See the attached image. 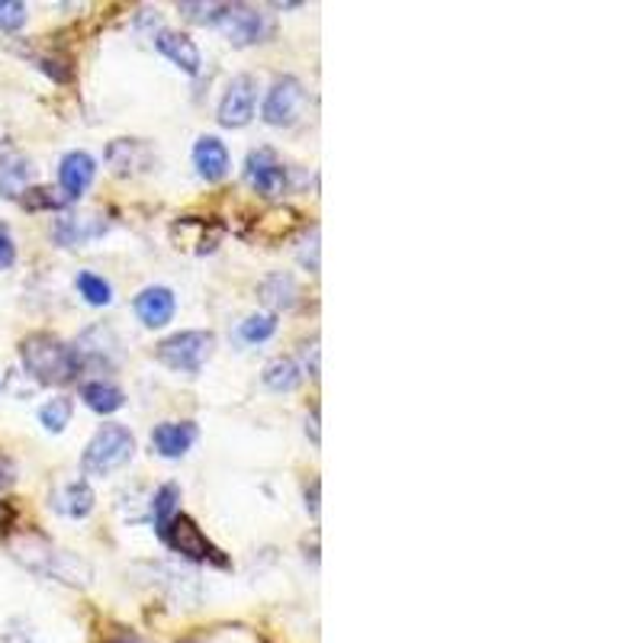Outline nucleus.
Returning a JSON list of instances; mask_svg holds the SVG:
<instances>
[{"mask_svg":"<svg viewBox=\"0 0 643 643\" xmlns=\"http://www.w3.org/2000/svg\"><path fill=\"white\" fill-rule=\"evenodd\" d=\"M20 361L26 374L40 386H68L75 384L85 370L78 347L62 342L58 335L36 332L20 342Z\"/></svg>","mask_w":643,"mask_h":643,"instance_id":"f257e3e1","label":"nucleus"},{"mask_svg":"<svg viewBox=\"0 0 643 643\" xmlns=\"http://www.w3.org/2000/svg\"><path fill=\"white\" fill-rule=\"evenodd\" d=\"M135 457V437L126 425H100L97 434L87 441L85 454H81V470L90 479L110 476V473L123 470L129 461Z\"/></svg>","mask_w":643,"mask_h":643,"instance_id":"f03ea898","label":"nucleus"},{"mask_svg":"<svg viewBox=\"0 0 643 643\" xmlns=\"http://www.w3.org/2000/svg\"><path fill=\"white\" fill-rule=\"evenodd\" d=\"M16 557L23 559L30 569L43 573L48 579H58V583H68V586H87L90 583V566L85 559H78L68 551H58L55 544L48 541H20L16 544Z\"/></svg>","mask_w":643,"mask_h":643,"instance_id":"7ed1b4c3","label":"nucleus"},{"mask_svg":"<svg viewBox=\"0 0 643 643\" xmlns=\"http://www.w3.org/2000/svg\"><path fill=\"white\" fill-rule=\"evenodd\" d=\"M158 537L171 547L174 554L193 559V563H210V566H219V569L229 566V557H225L213 541L200 531V524H197L190 514L184 512L174 514L171 521L158 531Z\"/></svg>","mask_w":643,"mask_h":643,"instance_id":"20e7f679","label":"nucleus"},{"mask_svg":"<svg viewBox=\"0 0 643 643\" xmlns=\"http://www.w3.org/2000/svg\"><path fill=\"white\" fill-rule=\"evenodd\" d=\"M213 332L190 329V332H177V335H168L165 342H158L155 357L174 374H200V367L213 357Z\"/></svg>","mask_w":643,"mask_h":643,"instance_id":"39448f33","label":"nucleus"},{"mask_svg":"<svg viewBox=\"0 0 643 643\" xmlns=\"http://www.w3.org/2000/svg\"><path fill=\"white\" fill-rule=\"evenodd\" d=\"M306 103H309V93H306V87H302L300 78H293V75H277L270 90H267V97H264L260 120H264L267 126L277 129L297 126L302 120V113H306Z\"/></svg>","mask_w":643,"mask_h":643,"instance_id":"423d86ee","label":"nucleus"},{"mask_svg":"<svg viewBox=\"0 0 643 643\" xmlns=\"http://www.w3.org/2000/svg\"><path fill=\"white\" fill-rule=\"evenodd\" d=\"M215 30L235 45V48H248V45L264 43L270 36V23L267 16L252 7V3H222Z\"/></svg>","mask_w":643,"mask_h":643,"instance_id":"0eeeda50","label":"nucleus"},{"mask_svg":"<svg viewBox=\"0 0 643 643\" xmlns=\"http://www.w3.org/2000/svg\"><path fill=\"white\" fill-rule=\"evenodd\" d=\"M245 184L264 200H277L290 190V168L274 148H252L245 158Z\"/></svg>","mask_w":643,"mask_h":643,"instance_id":"6e6552de","label":"nucleus"},{"mask_svg":"<svg viewBox=\"0 0 643 643\" xmlns=\"http://www.w3.org/2000/svg\"><path fill=\"white\" fill-rule=\"evenodd\" d=\"M255 103H257V81L252 75H235L222 100H219V110H215V120L219 126L225 129H245L255 120Z\"/></svg>","mask_w":643,"mask_h":643,"instance_id":"1a4fd4ad","label":"nucleus"},{"mask_svg":"<svg viewBox=\"0 0 643 643\" xmlns=\"http://www.w3.org/2000/svg\"><path fill=\"white\" fill-rule=\"evenodd\" d=\"M110 222L97 213H62L52 222V239L62 248H85L90 242L103 239Z\"/></svg>","mask_w":643,"mask_h":643,"instance_id":"9d476101","label":"nucleus"},{"mask_svg":"<svg viewBox=\"0 0 643 643\" xmlns=\"http://www.w3.org/2000/svg\"><path fill=\"white\" fill-rule=\"evenodd\" d=\"M107 165L117 177H138L155 168V152L142 138H113L107 145Z\"/></svg>","mask_w":643,"mask_h":643,"instance_id":"9b49d317","label":"nucleus"},{"mask_svg":"<svg viewBox=\"0 0 643 643\" xmlns=\"http://www.w3.org/2000/svg\"><path fill=\"white\" fill-rule=\"evenodd\" d=\"M93 177H97V162L87 152H68L58 165V190H62L65 203L81 200L90 190Z\"/></svg>","mask_w":643,"mask_h":643,"instance_id":"f8f14e48","label":"nucleus"},{"mask_svg":"<svg viewBox=\"0 0 643 643\" xmlns=\"http://www.w3.org/2000/svg\"><path fill=\"white\" fill-rule=\"evenodd\" d=\"M132 309H135V315L145 329H165L177 312V300H174V290H168V287H145L135 297Z\"/></svg>","mask_w":643,"mask_h":643,"instance_id":"ddd939ff","label":"nucleus"},{"mask_svg":"<svg viewBox=\"0 0 643 643\" xmlns=\"http://www.w3.org/2000/svg\"><path fill=\"white\" fill-rule=\"evenodd\" d=\"M155 48L177 65L180 71H187V75H200V68H203V55H200V48L197 43L187 36V33H177V30H158L155 33Z\"/></svg>","mask_w":643,"mask_h":643,"instance_id":"4468645a","label":"nucleus"},{"mask_svg":"<svg viewBox=\"0 0 643 643\" xmlns=\"http://www.w3.org/2000/svg\"><path fill=\"white\" fill-rule=\"evenodd\" d=\"M36 168L23 152L0 155V200H20L33 187Z\"/></svg>","mask_w":643,"mask_h":643,"instance_id":"2eb2a0df","label":"nucleus"},{"mask_svg":"<svg viewBox=\"0 0 643 643\" xmlns=\"http://www.w3.org/2000/svg\"><path fill=\"white\" fill-rule=\"evenodd\" d=\"M193 168L207 184H219L225 174L232 171V155H229L225 142L215 138V135L197 138V145H193Z\"/></svg>","mask_w":643,"mask_h":643,"instance_id":"dca6fc26","label":"nucleus"},{"mask_svg":"<svg viewBox=\"0 0 643 643\" xmlns=\"http://www.w3.org/2000/svg\"><path fill=\"white\" fill-rule=\"evenodd\" d=\"M197 441V425L193 422H162L152 431V447L165 461H180Z\"/></svg>","mask_w":643,"mask_h":643,"instance_id":"f3484780","label":"nucleus"},{"mask_svg":"<svg viewBox=\"0 0 643 643\" xmlns=\"http://www.w3.org/2000/svg\"><path fill=\"white\" fill-rule=\"evenodd\" d=\"M257 293H260V302H264L274 315H277V312H290V309L300 306V284H297V277L287 274V270L267 274V277L260 280Z\"/></svg>","mask_w":643,"mask_h":643,"instance_id":"a211bd4d","label":"nucleus"},{"mask_svg":"<svg viewBox=\"0 0 643 643\" xmlns=\"http://www.w3.org/2000/svg\"><path fill=\"white\" fill-rule=\"evenodd\" d=\"M93 502H97V496H93L87 479H75V483H68L55 492V509L68 514V518H87L93 512Z\"/></svg>","mask_w":643,"mask_h":643,"instance_id":"6ab92c4d","label":"nucleus"},{"mask_svg":"<svg viewBox=\"0 0 643 643\" xmlns=\"http://www.w3.org/2000/svg\"><path fill=\"white\" fill-rule=\"evenodd\" d=\"M81 399L90 412L97 415H113L126 406V392L120 386L107 384V380H93V384L81 386Z\"/></svg>","mask_w":643,"mask_h":643,"instance_id":"aec40b11","label":"nucleus"},{"mask_svg":"<svg viewBox=\"0 0 643 643\" xmlns=\"http://www.w3.org/2000/svg\"><path fill=\"white\" fill-rule=\"evenodd\" d=\"M260 380L270 392H293L302 384V370L293 357H274V361L264 364Z\"/></svg>","mask_w":643,"mask_h":643,"instance_id":"412c9836","label":"nucleus"},{"mask_svg":"<svg viewBox=\"0 0 643 643\" xmlns=\"http://www.w3.org/2000/svg\"><path fill=\"white\" fill-rule=\"evenodd\" d=\"M255 225L257 239H264V242H284L300 225V213L297 210H287V207H277V210H267V213L260 215Z\"/></svg>","mask_w":643,"mask_h":643,"instance_id":"4be33fe9","label":"nucleus"},{"mask_svg":"<svg viewBox=\"0 0 643 643\" xmlns=\"http://www.w3.org/2000/svg\"><path fill=\"white\" fill-rule=\"evenodd\" d=\"M177 506H180V486H177V483H165V486L152 496V502H148L152 521H155V531H162L174 514L180 512Z\"/></svg>","mask_w":643,"mask_h":643,"instance_id":"5701e85b","label":"nucleus"},{"mask_svg":"<svg viewBox=\"0 0 643 643\" xmlns=\"http://www.w3.org/2000/svg\"><path fill=\"white\" fill-rule=\"evenodd\" d=\"M71 415H75V402L68 396H55L40 409V422L48 434H62L71 425Z\"/></svg>","mask_w":643,"mask_h":643,"instance_id":"b1692460","label":"nucleus"},{"mask_svg":"<svg viewBox=\"0 0 643 643\" xmlns=\"http://www.w3.org/2000/svg\"><path fill=\"white\" fill-rule=\"evenodd\" d=\"M277 332V315L274 312H255L239 325V342L242 344H264L274 339Z\"/></svg>","mask_w":643,"mask_h":643,"instance_id":"393cba45","label":"nucleus"},{"mask_svg":"<svg viewBox=\"0 0 643 643\" xmlns=\"http://www.w3.org/2000/svg\"><path fill=\"white\" fill-rule=\"evenodd\" d=\"M75 287H78V293H81L85 302H90V306H110V302H113V287H110L100 274L81 270V274L75 277Z\"/></svg>","mask_w":643,"mask_h":643,"instance_id":"a878e982","label":"nucleus"},{"mask_svg":"<svg viewBox=\"0 0 643 643\" xmlns=\"http://www.w3.org/2000/svg\"><path fill=\"white\" fill-rule=\"evenodd\" d=\"M23 210H30V213H40V210H65L68 203H65V197L58 193V190H52V187H30L20 200H16Z\"/></svg>","mask_w":643,"mask_h":643,"instance_id":"bb28decb","label":"nucleus"},{"mask_svg":"<svg viewBox=\"0 0 643 643\" xmlns=\"http://www.w3.org/2000/svg\"><path fill=\"white\" fill-rule=\"evenodd\" d=\"M30 20L26 3L20 0H0V33H20Z\"/></svg>","mask_w":643,"mask_h":643,"instance_id":"cd10ccee","label":"nucleus"},{"mask_svg":"<svg viewBox=\"0 0 643 643\" xmlns=\"http://www.w3.org/2000/svg\"><path fill=\"white\" fill-rule=\"evenodd\" d=\"M177 10L184 13V20H190L197 26H215L222 3H193V0H184V3H177Z\"/></svg>","mask_w":643,"mask_h":643,"instance_id":"c85d7f7f","label":"nucleus"},{"mask_svg":"<svg viewBox=\"0 0 643 643\" xmlns=\"http://www.w3.org/2000/svg\"><path fill=\"white\" fill-rule=\"evenodd\" d=\"M300 264L302 267H309L312 274L319 270V229H315V225L309 229V235H306V242H302Z\"/></svg>","mask_w":643,"mask_h":643,"instance_id":"c756f323","label":"nucleus"},{"mask_svg":"<svg viewBox=\"0 0 643 643\" xmlns=\"http://www.w3.org/2000/svg\"><path fill=\"white\" fill-rule=\"evenodd\" d=\"M16 264V242L10 235V225L0 222V270H10Z\"/></svg>","mask_w":643,"mask_h":643,"instance_id":"7c9ffc66","label":"nucleus"},{"mask_svg":"<svg viewBox=\"0 0 643 643\" xmlns=\"http://www.w3.org/2000/svg\"><path fill=\"white\" fill-rule=\"evenodd\" d=\"M13 476H16L13 464H10L7 457H0V489H7V486L13 483Z\"/></svg>","mask_w":643,"mask_h":643,"instance_id":"2f4dec72","label":"nucleus"},{"mask_svg":"<svg viewBox=\"0 0 643 643\" xmlns=\"http://www.w3.org/2000/svg\"><path fill=\"white\" fill-rule=\"evenodd\" d=\"M103 643H138V638H135V634H129V631H120V634L107 638Z\"/></svg>","mask_w":643,"mask_h":643,"instance_id":"473e14b6","label":"nucleus"},{"mask_svg":"<svg viewBox=\"0 0 643 643\" xmlns=\"http://www.w3.org/2000/svg\"><path fill=\"white\" fill-rule=\"evenodd\" d=\"M180 643H197V641H180Z\"/></svg>","mask_w":643,"mask_h":643,"instance_id":"72a5a7b5","label":"nucleus"}]
</instances>
